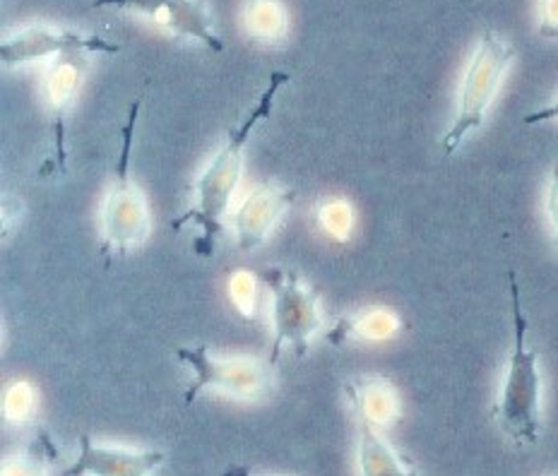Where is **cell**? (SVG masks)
I'll return each mask as SVG.
<instances>
[{
  "label": "cell",
  "mask_w": 558,
  "mask_h": 476,
  "mask_svg": "<svg viewBox=\"0 0 558 476\" xmlns=\"http://www.w3.org/2000/svg\"><path fill=\"white\" fill-rule=\"evenodd\" d=\"M95 8H119L159 20L179 37L203 41L213 51H225V41L215 32V20L205 0H95Z\"/></svg>",
  "instance_id": "cell-8"
},
{
  "label": "cell",
  "mask_w": 558,
  "mask_h": 476,
  "mask_svg": "<svg viewBox=\"0 0 558 476\" xmlns=\"http://www.w3.org/2000/svg\"><path fill=\"white\" fill-rule=\"evenodd\" d=\"M263 280L272 294V328L275 342L270 350V364L275 366L287 350L296 356L308 352V344L323 328L320 301L311 286L294 270L272 267L263 274Z\"/></svg>",
  "instance_id": "cell-5"
},
{
  "label": "cell",
  "mask_w": 558,
  "mask_h": 476,
  "mask_svg": "<svg viewBox=\"0 0 558 476\" xmlns=\"http://www.w3.org/2000/svg\"><path fill=\"white\" fill-rule=\"evenodd\" d=\"M32 406H34V398H32V390L27 386H13L5 394V414L8 419H27L32 414Z\"/></svg>",
  "instance_id": "cell-19"
},
{
  "label": "cell",
  "mask_w": 558,
  "mask_h": 476,
  "mask_svg": "<svg viewBox=\"0 0 558 476\" xmlns=\"http://www.w3.org/2000/svg\"><path fill=\"white\" fill-rule=\"evenodd\" d=\"M513 46L498 37L496 32H484L480 44L474 46L468 68H464L456 119H452L448 133L444 135V155L450 157L464 145V141L480 131L486 121V113L492 109L494 99L504 87L508 68L513 63Z\"/></svg>",
  "instance_id": "cell-4"
},
{
  "label": "cell",
  "mask_w": 558,
  "mask_h": 476,
  "mask_svg": "<svg viewBox=\"0 0 558 476\" xmlns=\"http://www.w3.org/2000/svg\"><path fill=\"white\" fill-rule=\"evenodd\" d=\"M510 306H513V350H510L506 380L496 400V419L515 443H537L542 436V374L537 354L530 346V325L520 304L515 272L508 274Z\"/></svg>",
  "instance_id": "cell-2"
},
{
  "label": "cell",
  "mask_w": 558,
  "mask_h": 476,
  "mask_svg": "<svg viewBox=\"0 0 558 476\" xmlns=\"http://www.w3.org/2000/svg\"><path fill=\"white\" fill-rule=\"evenodd\" d=\"M241 17L248 37L258 41L282 39L289 27L287 10L279 0H248V3L243 5Z\"/></svg>",
  "instance_id": "cell-15"
},
{
  "label": "cell",
  "mask_w": 558,
  "mask_h": 476,
  "mask_svg": "<svg viewBox=\"0 0 558 476\" xmlns=\"http://www.w3.org/2000/svg\"><path fill=\"white\" fill-rule=\"evenodd\" d=\"M140 109H143V101L137 99L131 103L128 121L121 127L119 159H116L113 181L101 210V255L107 263L116 255H125L143 246L149 236V207L145 193L140 191V185L131 176V155Z\"/></svg>",
  "instance_id": "cell-3"
},
{
  "label": "cell",
  "mask_w": 558,
  "mask_h": 476,
  "mask_svg": "<svg viewBox=\"0 0 558 476\" xmlns=\"http://www.w3.org/2000/svg\"><path fill=\"white\" fill-rule=\"evenodd\" d=\"M165 460L161 450L107 448L85 434L80 438L77 460L63 469V476H149Z\"/></svg>",
  "instance_id": "cell-11"
},
{
  "label": "cell",
  "mask_w": 558,
  "mask_h": 476,
  "mask_svg": "<svg viewBox=\"0 0 558 476\" xmlns=\"http://www.w3.org/2000/svg\"><path fill=\"white\" fill-rule=\"evenodd\" d=\"M539 32L558 39V0H539Z\"/></svg>",
  "instance_id": "cell-21"
},
{
  "label": "cell",
  "mask_w": 558,
  "mask_h": 476,
  "mask_svg": "<svg viewBox=\"0 0 558 476\" xmlns=\"http://www.w3.org/2000/svg\"><path fill=\"white\" fill-rule=\"evenodd\" d=\"M44 438L39 440L37 446L29 448V452L25 457H20L15 464H8L3 476H44Z\"/></svg>",
  "instance_id": "cell-18"
},
{
  "label": "cell",
  "mask_w": 558,
  "mask_h": 476,
  "mask_svg": "<svg viewBox=\"0 0 558 476\" xmlns=\"http://www.w3.org/2000/svg\"><path fill=\"white\" fill-rule=\"evenodd\" d=\"M318 219L323 229L337 241H344L349 234H352V207L342 200H328L320 205Z\"/></svg>",
  "instance_id": "cell-16"
},
{
  "label": "cell",
  "mask_w": 558,
  "mask_h": 476,
  "mask_svg": "<svg viewBox=\"0 0 558 476\" xmlns=\"http://www.w3.org/2000/svg\"><path fill=\"white\" fill-rule=\"evenodd\" d=\"M231 289V304L236 306L243 318L255 316V280L248 272H236L234 280L229 284Z\"/></svg>",
  "instance_id": "cell-17"
},
{
  "label": "cell",
  "mask_w": 558,
  "mask_h": 476,
  "mask_svg": "<svg viewBox=\"0 0 558 476\" xmlns=\"http://www.w3.org/2000/svg\"><path fill=\"white\" fill-rule=\"evenodd\" d=\"M400 330V320L390 310H364L354 313V316L342 318L330 330L328 340L332 344H340L349 337H362V340H386Z\"/></svg>",
  "instance_id": "cell-14"
},
{
  "label": "cell",
  "mask_w": 558,
  "mask_h": 476,
  "mask_svg": "<svg viewBox=\"0 0 558 476\" xmlns=\"http://www.w3.org/2000/svg\"><path fill=\"white\" fill-rule=\"evenodd\" d=\"M121 46L107 39L80 34L75 29L53 25H25L8 34L0 44V61L8 68L29 65L39 61H53L58 56L85 53H119Z\"/></svg>",
  "instance_id": "cell-7"
},
{
  "label": "cell",
  "mask_w": 558,
  "mask_h": 476,
  "mask_svg": "<svg viewBox=\"0 0 558 476\" xmlns=\"http://www.w3.org/2000/svg\"><path fill=\"white\" fill-rule=\"evenodd\" d=\"M177 358L193 374L191 386L185 388V404H193L205 390H219L241 400H260L272 388L270 366L258 358H219L205 344L179 346Z\"/></svg>",
  "instance_id": "cell-6"
},
{
  "label": "cell",
  "mask_w": 558,
  "mask_h": 476,
  "mask_svg": "<svg viewBox=\"0 0 558 476\" xmlns=\"http://www.w3.org/2000/svg\"><path fill=\"white\" fill-rule=\"evenodd\" d=\"M296 193L275 183H260L246 195V200L231 212V227L239 248L258 251L270 239L279 219L292 207Z\"/></svg>",
  "instance_id": "cell-10"
},
{
  "label": "cell",
  "mask_w": 558,
  "mask_h": 476,
  "mask_svg": "<svg viewBox=\"0 0 558 476\" xmlns=\"http://www.w3.org/2000/svg\"><path fill=\"white\" fill-rule=\"evenodd\" d=\"M546 219H549V227H551V236L554 243L558 248V161L551 169V176H549V185H546Z\"/></svg>",
  "instance_id": "cell-20"
},
{
  "label": "cell",
  "mask_w": 558,
  "mask_h": 476,
  "mask_svg": "<svg viewBox=\"0 0 558 476\" xmlns=\"http://www.w3.org/2000/svg\"><path fill=\"white\" fill-rule=\"evenodd\" d=\"M222 476H253L248 467H243V464H231V467L225 469Z\"/></svg>",
  "instance_id": "cell-23"
},
{
  "label": "cell",
  "mask_w": 558,
  "mask_h": 476,
  "mask_svg": "<svg viewBox=\"0 0 558 476\" xmlns=\"http://www.w3.org/2000/svg\"><path fill=\"white\" fill-rule=\"evenodd\" d=\"M347 394L359 419H366L376 426L390 424L398 416V394L380 378L354 380L347 386Z\"/></svg>",
  "instance_id": "cell-13"
},
{
  "label": "cell",
  "mask_w": 558,
  "mask_h": 476,
  "mask_svg": "<svg viewBox=\"0 0 558 476\" xmlns=\"http://www.w3.org/2000/svg\"><path fill=\"white\" fill-rule=\"evenodd\" d=\"M83 56H58L46 68L44 73V95L49 101V111L53 119V155L44 161L39 169L41 179L56 176V173L65 171V121L68 113L73 109V101L80 89V77H83Z\"/></svg>",
  "instance_id": "cell-9"
},
{
  "label": "cell",
  "mask_w": 558,
  "mask_h": 476,
  "mask_svg": "<svg viewBox=\"0 0 558 476\" xmlns=\"http://www.w3.org/2000/svg\"><path fill=\"white\" fill-rule=\"evenodd\" d=\"M287 83L289 75L282 71L270 75L260 99L253 103V109L243 115V121L236 127H231L225 145L219 147V152L209 159V164L203 169L201 179L195 183L193 205L179 219L171 222L173 231H181L189 224H195L201 229V239L193 243V251L195 255H201V258H209L217 248V239L222 234L225 215L229 212L231 200H234V193L239 188L243 173V149H246L248 137L255 127L265 119H270L277 95L284 89Z\"/></svg>",
  "instance_id": "cell-1"
},
{
  "label": "cell",
  "mask_w": 558,
  "mask_h": 476,
  "mask_svg": "<svg viewBox=\"0 0 558 476\" xmlns=\"http://www.w3.org/2000/svg\"><path fill=\"white\" fill-rule=\"evenodd\" d=\"M551 121H558V97H556L551 103H546L544 109L527 113V115H525V121H522V123H527V125H539V123H551Z\"/></svg>",
  "instance_id": "cell-22"
},
{
  "label": "cell",
  "mask_w": 558,
  "mask_h": 476,
  "mask_svg": "<svg viewBox=\"0 0 558 476\" xmlns=\"http://www.w3.org/2000/svg\"><path fill=\"white\" fill-rule=\"evenodd\" d=\"M359 467L362 476H418L366 419H359Z\"/></svg>",
  "instance_id": "cell-12"
}]
</instances>
